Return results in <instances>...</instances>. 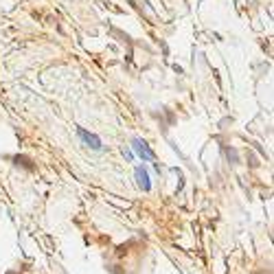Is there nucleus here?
<instances>
[{
  "instance_id": "2",
  "label": "nucleus",
  "mask_w": 274,
  "mask_h": 274,
  "mask_svg": "<svg viewBox=\"0 0 274 274\" xmlns=\"http://www.w3.org/2000/svg\"><path fill=\"white\" fill-rule=\"evenodd\" d=\"M136 180H138V187L143 189V191H149V189H152V182H149V176L145 169H136Z\"/></svg>"
},
{
  "instance_id": "1",
  "label": "nucleus",
  "mask_w": 274,
  "mask_h": 274,
  "mask_svg": "<svg viewBox=\"0 0 274 274\" xmlns=\"http://www.w3.org/2000/svg\"><path fill=\"white\" fill-rule=\"evenodd\" d=\"M134 149H136V154H138L140 158H145V160H154V152L147 147V143H145V140L136 138V140H134Z\"/></svg>"
},
{
  "instance_id": "3",
  "label": "nucleus",
  "mask_w": 274,
  "mask_h": 274,
  "mask_svg": "<svg viewBox=\"0 0 274 274\" xmlns=\"http://www.w3.org/2000/svg\"><path fill=\"white\" fill-rule=\"evenodd\" d=\"M79 136H82V138L86 140V143H92L90 147H94V149H99V147H101V143H99V138H97V136H90L88 132H83V130H79Z\"/></svg>"
}]
</instances>
